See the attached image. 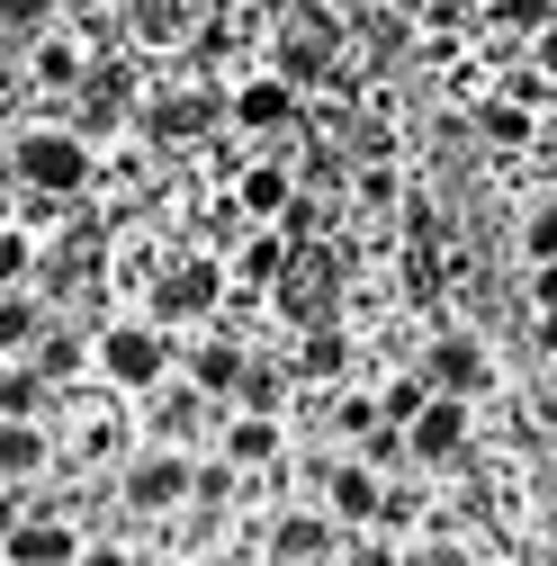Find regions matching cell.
<instances>
[{
	"mask_svg": "<svg viewBox=\"0 0 557 566\" xmlns=\"http://www.w3.org/2000/svg\"><path fill=\"white\" fill-rule=\"evenodd\" d=\"M217 126H225V91H207V82H154L145 99L126 108V135H145L154 154H189Z\"/></svg>",
	"mask_w": 557,
	"mask_h": 566,
	"instance_id": "1",
	"label": "cell"
},
{
	"mask_svg": "<svg viewBox=\"0 0 557 566\" xmlns=\"http://www.w3.org/2000/svg\"><path fill=\"white\" fill-rule=\"evenodd\" d=\"M270 73H278V82H297L306 99L333 91V73H341V19L324 10V0H297V10H278V28H270Z\"/></svg>",
	"mask_w": 557,
	"mask_h": 566,
	"instance_id": "2",
	"label": "cell"
},
{
	"mask_svg": "<svg viewBox=\"0 0 557 566\" xmlns=\"http://www.w3.org/2000/svg\"><path fill=\"white\" fill-rule=\"evenodd\" d=\"M91 369H99V387H117V396H145L154 378L180 369V333L154 324V315H126V324L91 333Z\"/></svg>",
	"mask_w": 557,
	"mask_h": 566,
	"instance_id": "3",
	"label": "cell"
},
{
	"mask_svg": "<svg viewBox=\"0 0 557 566\" xmlns=\"http://www.w3.org/2000/svg\"><path fill=\"white\" fill-rule=\"evenodd\" d=\"M10 180L19 189H45V198H91L99 189V145H82L73 126H28L19 145H10Z\"/></svg>",
	"mask_w": 557,
	"mask_h": 566,
	"instance_id": "4",
	"label": "cell"
},
{
	"mask_svg": "<svg viewBox=\"0 0 557 566\" xmlns=\"http://www.w3.org/2000/svg\"><path fill=\"white\" fill-rule=\"evenodd\" d=\"M145 315L189 333V324H217L225 315V261L217 252H180V261H154L145 270Z\"/></svg>",
	"mask_w": 557,
	"mask_h": 566,
	"instance_id": "5",
	"label": "cell"
},
{
	"mask_svg": "<svg viewBox=\"0 0 557 566\" xmlns=\"http://www.w3.org/2000/svg\"><path fill=\"white\" fill-rule=\"evenodd\" d=\"M396 432H404V459H413V468H459V459L476 450V405L450 396V387H432L423 405L396 422Z\"/></svg>",
	"mask_w": 557,
	"mask_h": 566,
	"instance_id": "6",
	"label": "cell"
},
{
	"mask_svg": "<svg viewBox=\"0 0 557 566\" xmlns=\"http://www.w3.org/2000/svg\"><path fill=\"white\" fill-rule=\"evenodd\" d=\"M117 504H126L135 522H171V513H189V450L145 441V450L117 468Z\"/></svg>",
	"mask_w": 557,
	"mask_h": 566,
	"instance_id": "7",
	"label": "cell"
},
{
	"mask_svg": "<svg viewBox=\"0 0 557 566\" xmlns=\"http://www.w3.org/2000/svg\"><path fill=\"white\" fill-rule=\"evenodd\" d=\"M225 126H234V135H261V145H270V135L306 126V91H297V82H278L270 63H261V73H243V82L225 91Z\"/></svg>",
	"mask_w": 557,
	"mask_h": 566,
	"instance_id": "8",
	"label": "cell"
},
{
	"mask_svg": "<svg viewBox=\"0 0 557 566\" xmlns=\"http://www.w3.org/2000/svg\"><path fill=\"white\" fill-rule=\"evenodd\" d=\"M243 369H252V342H243L234 324H225V333H217V324H189V333H180V378H189V387H207L217 405H234Z\"/></svg>",
	"mask_w": 557,
	"mask_h": 566,
	"instance_id": "9",
	"label": "cell"
},
{
	"mask_svg": "<svg viewBox=\"0 0 557 566\" xmlns=\"http://www.w3.org/2000/svg\"><path fill=\"white\" fill-rule=\"evenodd\" d=\"M423 378L450 387V396H467V405H485V396H495V350H485L476 333H459V324H441L423 342Z\"/></svg>",
	"mask_w": 557,
	"mask_h": 566,
	"instance_id": "10",
	"label": "cell"
},
{
	"mask_svg": "<svg viewBox=\"0 0 557 566\" xmlns=\"http://www.w3.org/2000/svg\"><path fill=\"white\" fill-rule=\"evenodd\" d=\"M207 422H217V396H207V387H189L180 369L145 387V441H171V450H189V441H207Z\"/></svg>",
	"mask_w": 557,
	"mask_h": 566,
	"instance_id": "11",
	"label": "cell"
},
{
	"mask_svg": "<svg viewBox=\"0 0 557 566\" xmlns=\"http://www.w3.org/2000/svg\"><path fill=\"white\" fill-rule=\"evenodd\" d=\"M207 432H217V450H225L243 476L278 468V450H288V422L261 413V405H217V422H207Z\"/></svg>",
	"mask_w": 557,
	"mask_h": 566,
	"instance_id": "12",
	"label": "cell"
},
{
	"mask_svg": "<svg viewBox=\"0 0 557 566\" xmlns=\"http://www.w3.org/2000/svg\"><path fill=\"white\" fill-rule=\"evenodd\" d=\"M288 378H297V387H341V378H360V342L341 333L333 315H324V324H297V342H288Z\"/></svg>",
	"mask_w": 557,
	"mask_h": 566,
	"instance_id": "13",
	"label": "cell"
},
{
	"mask_svg": "<svg viewBox=\"0 0 557 566\" xmlns=\"http://www.w3.org/2000/svg\"><path fill=\"white\" fill-rule=\"evenodd\" d=\"M378 485H387V476H378L369 459H333V468H324V513L341 522V539H351V531H378Z\"/></svg>",
	"mask_w": 557,
	"mask_h": 566,
	"instance_id": "14",
	"label": "cell"
},
{
	"mask_svg": "<svg viewBox=\"0 0 557 566\" xmlns=\"http://www.w3.org/2000/svg\"><path fill=\"white\" fill-rule=\"evenodd\" d=\"M91 63H99V54H91L82 36H54V19H45L36 36H28V82H36L45 99H73V91H82V73H91Z\"/></svg>",
	"mask_w": 557,
	"mask_h": 566,
	"instance_id": "15",
	"label": "cell"
},
{
	"mask_svg": "<svg viewBox=\"0 0 557 566\" xmlns=\"http://www.w3.org/2000/svg\"><path fill=\"white\" fill-rule=\"evenodd\" d=\"M45 468H54V422L45 413H0V476L36 485Z\"/></svg>",
	"mask_w": 557,
	"mask_h": 566,
	"instance_id": "16",
	"label": "cell"
},
{
	"mask_svg": "<svg viewBox=\"0 0 557 566\" xmlns=\"http://www.w3.org/2000/svg\"><path fill=\"white\" fill-rule=\"evenodd\" d=\"M341 548V522L315 504V513H278L270 531H261V557H297V566H315V557H333Z\"/></svg>",
	"mask_w": 557,
	"mask_h": 566,
	"instance_id": "17",
	"label": "cell"
},
{
	"mask_svg": "<svg viewBox=\"0 0 557 566\" xmlns=\"http://www.w3.org/2000/svg\"><path fill=\"white\" fill-rule=\"evenodd\" d=\"M117 10H126V36L154 54H180V36L198 28V0H117Z\"/></svg>",
	"mask_w": 557,
	"mask_h": 566,
	"instance_id": "18",
	"label": "cell"
},
{
	"mask_svg": "<svg viewBox=\"0 0 557 566\" xmlns=\"http://www.w3.org/2000/svg\"><path fill=\"white\" fill-rule=\"evenodd\" d=\"M0 557H19V566H54V557H82V522H36V513H19L10 522V539H0Z\"/></svg>",
	"mask_w": 557,
	"mask_h": 566,
	"instance_id": "19",
	"label": "cell"
},
{
	"mask_svg": "<svg viewBox=\"0 0 557 566\" xmlns=\"http://www.w3.org/2000/svg\"><path fill=\"white\" fill-rule=\"evenodd\" d=\"M288 189H297V163H278V154H261V163L234 171V207H243L252 226H270L278 207H288Z\"/></svg>",
	"mask_w": 557,
	"mask_h": 566,
	"instance_id": "20",
	"label": "cell"
},
{
	"mask_svg": "<svg viewBox=\"0 0 557 566\" xmlns=\"http://www.w3.org/2000/svg\"><path fill=\"white\" fill-rule=\"evenodd\" d=\"M278 270H288V234H278V226H243L234 261H225V289H270Z\"/></svg>",
	"mask_w": 557,
	"mask_h": 566,
	"instance_id": "21",
	"label": "cell"
},
{
	"mask_svg": "<svg viewBox=\"0 0 557 566\" xmlns=\"http://www.w3.org/2000/svg\"><path fill=\"white\" fill-rule=\"evenodd\" d=\"M45 405H54L45 369L28 360V350H10V360H0V413H45Z\"/></svg>",
	"mask_w": 557,
	"mask_h": 566,
	"instance_id": "22",
	"label": "cell"
},
{
	"mask_svg": "<svg viewBox=\"0 0 557 566\" xmlns=\"http://www.w3.org/2000/svg\"><path fill=\"white\" fill-rule=\"evenodd\" d=\"M369 422H378V396H369V387H351V378H341V387L324 396V432H333L341 450H351V441L369 432Z\"/></svg>",
	"mask_w": 557,
	"mask_h": 566,
	"instance_id": "23",
	"label": "cell"
},
{
	"mask_svg": "<svg viewBox=\"0 0 557 566\" xmlns=\"http://www.w3.org/2000/svg\"><path fill=\"white\" fill-rule=\"evenodd\" d=\"M234 494H243V468H234L225 450H217V459H189V504H198V513H225Z\"/></svg>",
	"mask_w": 557,
	"mask_h": 566,
	"instance_id": "24",
	"label": "cell"
},
{
	"mask_svg": "<svg viewBox=\"0 0 557 566\" xmlns=\"http://www.w3.org/2000/svg\"><path fill=\"white\" fill-rule=\"evenodd\" d=\"M28 360L45 369V387H73V369H82V333H63V324H36Z\"/></svg>",
	"mask_w": 557,
	"mask_h": 566,
	"instance_id": "25",
	"label": "cell"
},
{
	"mask_svg": "<svg viewBox=\"0 0 557 566\" xmlns=\"http://www.w3.org/2000/svg\"><path fill=\"white\" fill-rule=\"evenodd\" d=\"M36 324H45V297H36V289H0V360H10V350H28Z\"/></svg>",
	"mask_w": 557,
	"mask_h": 566,
	"instance_id": "26",
	"label": "cell"
},
{
	"mask_svg": "<svg viewBox=\"0 0 557 566\" xmlns=\"http://www.w3.org/2000/svg\"><path fill=\"white\" fill-rule=\"evenodd\" d=\"M530 126H539V117H530V108H522L513 91L476 108V135H485V145H530Z\"/></svg>",
	"mask_w": 557,
	"mask_h": 566,
	"instance_id": "27",
	"label": "cell"
},
{
	"mask_svg": "<svg viewBox=\"0 0 557 566\" xmlns=\"http://www.w3.org/2000/svg\"><path fill=\"white\" fill-rule=\"evenodd\" d=\"M288 387H297L288 369H261V360H252V369H243V387H234V405H261V413H278V405H288ZM278 422H288V413H278Z\"/></svg>",
	"mask_w": 557,
	"mask_h": 566,
	"instance_id": "28",
	"label": "cell"
},
{
	"mask_svg": "<svg viewBox=\"0 0 557 566\" xmlns=\"http://www.w3.org/2000/svg\"><path fill=\"white\" fill-rule=\"evenodd\" d=\"M423 396H432V378H423V369H396V378L378 387V422H404V413L423 405Z\"/></svg>",
	"mask_w": 557,
	"mask_h": 566,
	"instance_id": "29",
	"label": "cell"
},
{
	"mask_svg": "<svg viewBox=\"0 0 557 566\" xmlns=\"http://www.w3.org/2000/svg\"><path fill=\"white\" fill-rule=\"evenodd\" d=\"M557 252V189L530 198V217H522V261H548Z\"/></svg>",
	"mask_w": 557,
	"mask_h": 566,
	"instance_id": "30",
	"label": "cell"
},
{
	"mask_svg": "<svg viewBox=\"0 0 557 566\" xmlns=\"http://www.w3.org/2000/svg\"><path fill=\"white\" fill-rule=\"evenodd\" d=\"M28 270H36V234L0 226V289H28Z\"/></svg>",
	"mask_w": 557,
	"mask_h": 566,
	"instance_id": "31",
	"label": "cell"
},
{
	"mask_svg": "<svg viewBox=\"0 0 557 566\" xmlns=\"http://www.w3.org/2000/svg\"><path fill=\"white\" fill-rule=\"evenodd\" d=\"M54 10H63V0H0V36H36Z\"/></svg>",
	"mask_w": 557,
	"mask_h": 566,
	"instance_id": "32",
	"label": "cell"
},
{
	"mask_svg": "<svg viewBox=\"0 0 557 566\" xmlns=\"http://www.w3.org/2000/svg\"><path fill=\"white\" fill-rule=\"evenodd\" d=\"M522 54H530V73H539V82L557 91V10H548V19H539V28L522 36Z\"/></svg>",
	"mask_w": 557,
	"mask_h": 566,
	"instance_id": "33",
	"label": "cell"
},
{
	"mask_svg": "<svg viewBox=\"0 0 557 566\" xmlns=\"http://www.w3.org/2000/svg\"><path fill=\"white\" fill-rule=\"evenodd\" d=\"M522 504H530L539 522H557V459H548V468H530V494H522Z\"/></svg>",
	"mask_w": 557,
	"mask_h": 566,
	"instance_id": "34",
	"label": "cell"
},
{
	"mask_svg": "<svg viewBox=\"0 0 557 566\" xmlns=\"http://www.w3.org/2000/svg\"><path fill=\"white\" fill-rule=\"evenodd\" d=\"M530 306H539V315H557V252H548V261H530Z\"/></svg>",
	"mask_w": 557,
	"mask_h": 566,
	"instance_id": "35",
	"label": "cell"
},
{
	"mask_svg": "<svg viewBox=\"0 0 557 566\" xmlns=\"http://www.w3.org/2000/svg\"><path fill=\"white\" fill-rule=\"evenodd\" d=\"M28 513V485H10V476H0V539H10V522Z\"/></svg>",
	"mask_w": 557,
	"mask_h": 566,
	"instance_id": "36",
	"label": "cell"
}]
</instances>
